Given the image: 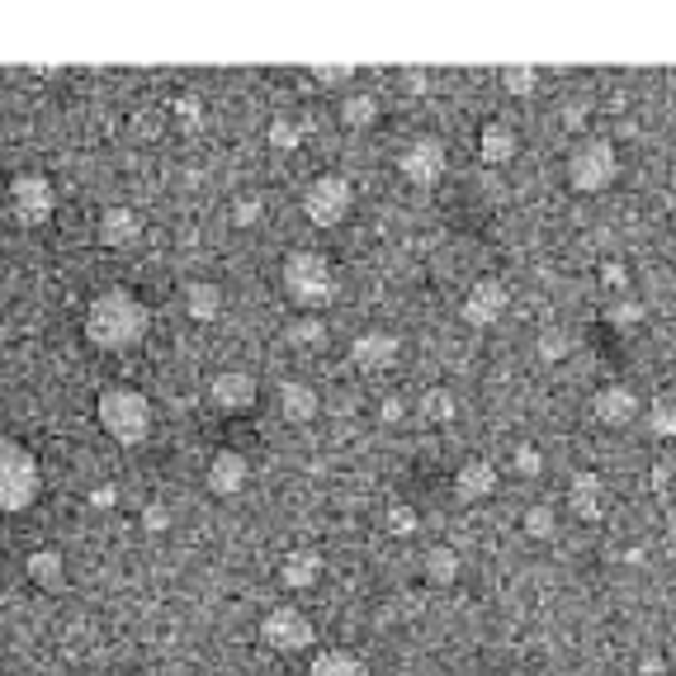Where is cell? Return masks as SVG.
I'll return each mask as SVG.
<instances>
[{
  "instance_id": "cell-1",
  "label": "cell",
  "mask_w": 676,
  "mask_h": 676,
  "mask_svg": "<svg viewBox=\"0 0 676 676\" xmlns=\"http://www.w3.org/2000/svg\"><path fill=\"white\" fill-rule=\"evenodd\" d=\"M147 327H152V312L133 289H105L85 308V336L99 351H133L147 336Z\"/></svg>"
},
{
  "instance_id": "cell-2",
  "label": "cell",
  "mask_w": 676,
  "mask_h": 676,
  "mask_svg": "<svg viewBox=\"0 0 676 676\" xmlns=\"http://www.w3.org/2000/svg\"><path fill=\"white\" fill-rule=\"evenodd\" d=\"M95 416L105 436H114L119 444H142L152 436V402L138 388H105L95 402Z\"/></svg>"
},
{
  "instance_id": "cell-3",
  "label": "cell",
  "mask_w": 676,
  "mask_h": 676,
  "mask_svg": "<svg viewBox=\"0 0 676 676\" xmlns=\"http://www.w3.org/2000/svg\"><path fill=\"white\" fill-rule=\"evenodd\" d=\"M284 289L298 308H327L336 298V275L322 251H289L284 256Z\"/></svg>"
},
{
  "instance_id": "cell-4",
  "label": "cell",
  "mask_w": 676,
  "mask_h": 676,
  "mask_svg": "<svg viewBox=\"0 0 676 676\" xmlns=\"http://www.w3.org/2000/svg\"><path fill=\"white\" fill-rule=\"evenodd\" d=\"M38 487H43V473H38L34 450L20 440H0V511L34 507Z\"/></svg>"
},
{
  "instance_id": "cell-5",
  "label": "cell",
  "mask_w": 676,
  "mask_h": 676,
  "mask_svg": "<svg viewBox=\"0 0 676 676\" xmlns=\"http://www.w3.org/2000/svg\"><path fill=\"white\" fill-rule=\"evenodd\" d=\"M615 176H620V152H615L610 138H582L578 147H572V156H568V185L578 194L606 190V185H615Z\"/></svg>"
},
{
  "instance_id": "cell-6",
  "label": "cell",
  "mask_w": 676,
  "mask_h": 676,
  "mask_svg": "<svg viewBox=\"0 0 676 676\" xmlns=\"http://www.w3.org/2000/svg\"><path fill=\"white\" fill-rule=\"evenodd\" d=\"M351 204H355V190H351V180L345 176H318L304 190V213H308V223H318V227L345 223Z\"/></svg>"
},
{
  "instance_id": "cell-7",
  "label": "cell",
  "mask_w": 676,
  "mask_h": 676,
  "mask_svg": "<svg viewBox=\"0 0 676 676\" xmlns=\"http://www.w3.org/2000/svg\"><path fill=\"white\" fill-rule=\"evenodd\" d=\"M444 166H450V152H444V142L440 138H412L407 147L398 152V170L407 176V185H422V190H430L440 176H444Z\"/></svg>"
},
{
  "instance_id": "cell-8",
  "label": "cell",
  "mask_w": 676,
  "mask_h": 676,
  "mask_svg": "<svg viewBox=\"0 0 676 676\" xmlns=\"http://www.w3.org/2000/svg\"><path fill=\"white\" fill-rule=\"evenodd\" d=\"M261 639L275 653H304L318 635H312V620L298 606H275V610H265V620H261Z\"/></svg>"
},
{
  "instance_id": "cell-9",
  "label": "cell",
  "mask_w": 676,
  "mask_h": 676,
  "mask_svg": "<svg viewBox=\"0 0 676 676\" xmlns=\"http://www.w3.org/2000/svg\"><path fill=\"white\" fill-rule=\"evenodd\" d=\"M52 209H57V194H52V185L43 180V176H14V180H10V213H14V218H20L24 227L48 223Z\"/></svg>"
},
{
  "instance_id": "cell-10",
  "label": "cell",
  "mask_w": 676,
  "mask_h": 676,
  "mask_svg": "<svg viewBox=\"0 0 676 676\" xmlns=\"http://www.w3.org/2000/svg\"><path fill=\"white\" fill-rule=\"evenodd\" d=\"M209 398L218 412H251L256 398H261V388H256V379L247 369H218L209 379Z\"/></svg>"
},
{
  "instance_id": "cell-11",
  "label": "cell",
  "mask_w": 676,
  "mask_h": 676,
  "mask_svg": "<svg viewBox=\"0 0 676 676\" xmlns=\"http://www.w3.org/2000/svg\"><path fill=\"white\" fill-rule=\"evenodd\" d=\"M507 308H511L507 284L501 280H478L469 289V298H464V322L469 327H497L501 318H507Z\"/></svg>"
},
{
  "instance_id": "cell-12",
  "label": "cell",
  "mask_w": 676,
  "mask_h": 676,
  "mask_svg": "<svg viewBox=\"0 0 676 676\" xmlns=\"http://www.w3.org/2000/svg\"><path fill=\"white\" fill-rule=\"evenodd\" d=\"M639 412H643V402L635 388H625V383H606V388H596V398H592V416L601 426H629Z\"/></svg>"
},
{
  "instance_id": "cell-13",
  "label": "cell",
  "mask_w": 676,
  "mask_h": 676,
  "mask_svg": "<svg viewBox=\"0 0 676 676\" xmlns=\"http://www.w3.org/2000/svg\"><path fill=\"white\" fill-rule=\"evenodd\" d=\"M251 478V464H247V454H237V450H218L209 459V493H218V497H237L241 487H247Z\"/></svg>"
},
{
  "instance_id": "cell-14",
  "label": "cell",
  "mask_w": 676,
  "mask_h": 676,
  "mask_svg": "<svg viewBox=\"0 0 676 676\" xmlns=\"http://www.w3.org/2000/svg\"><path fill=\"white\" fill-rule=\"evenodd\" d=\"M402 355V341L393 336V332H359L355 341H351V359L359 369H388L393 359Z\"/></svg>"
},
{
  "instance_id": "cell-15",
  "label": "cell",
  "mask_w": 676,
  "mask_h": 676,
  "mask_svg": "<svg viewBox=\"0 0 676 676\" xmlns=\"http://www.w3.org/2000/svg\"><path fill=\"white\" fill-rule=\"evenodd\" d=\"M454 493L464 501H483L497 493V464H487V459H464L454 473Z\"/></svg>"
},
{
  "instance_id": "cell-16",
  "label": "cell",
  "mask_w": 676,
  "mask_h": 676,
  "mask_svg": "<svg viewBox=\"0 0 676 676\" xmlns=\"http://www.w3.org/2000/svg\"><path fill=\"white\" fill-rule=\"evenodd\" d=\"M515 152H521V138H515L511 123H483V133H478L483 166H507Z\"/></svg>"
},
{
  "instance_id": "cell-17",
  "label": "cell",
  "mask_w": 676,
  "mask_h": 676,
  "mask_svg": "<svg viewBox=\"0 0 676 676\" xmlns=\"http://www.w3.org/2000/svg\"><path fill=\"white\" fill-rule=\"evenodd\" d=\"M138 237H142V218L133 209L114 204V209L99 213V241H105V247H133Z\"/></svg>"
},
{
  "instance_id": "cell-18",
  "label": "cell",
  "mask_w": 676,
  "mask_h": 676,
  "mask_svg": "<svg viewBox=\"0 0 676 676\" xmlns=\"http://www.w3.org/2000/svg\"><path fill=\"white\" fill-rule=\"evenodd\" d=\"M568 501L582 521H596V515L606 511V483H601L596 473H578V478L568 483Z\"/></svg>"
},
{
  "instance_id": "cell-19",
  "label": "cell",
  "mask_w": 676,
  "mask_h": 676,
  "mask_svg": "<svg viewBox=\"0 0 676 676\" xmlns=\"http://www.w3.org/2000/svg\"><path fill=\"white\" fill-rule=\"evenodd\" d=\"M318 578H322V558L312 554V549H294V554L280 564V582L294 586V592H308V586L318 582Z\"/></svg>"
},
{
  "instance_id": "cell-20",
  "label": "cell",
  "mask_w": 676,
  "mask_h": 676,
  "mask_svg": "<svg viewBox=\"0 0 676 676\" xmlns=\"http://www.w3.org/2000/svg\"><path fill=\"white\" fill-rule=\"evenodd\" d=\"M185 312H190L194 322H213L223 312V289L209 280H190L185 284Z\"/></svg>"
},
{
  "instance_id": "cell-21",
  "label": "cell",
  "mask_w": 676,
  "mask_h": 676,
  "mask_svg": "<svg viewBox=\"0 0 676 676\" xmlns=\"http://www.w3.org/2000/svg\"><path fill=\"white\" fill-rule=\"evenodd\" d=\"M28 582L43 586V592H57L67 582V558L57 549H34L28 554Z\"/></svg>"
},
{
  "instance_id": "cell-22",
  "label": "cell",
  "mask_w": 676,
  "mask_h": 676,
  "mask_svg": "<svg viewBox=\"0 0 676 676\" xmlns=\"http://www.w3.org/2000/svg\"><path fill=\"white\" fill-rule=\"evenodd\" d=\"M280 407H284V416H289V422H312V416H318V393H312L308 383H284L280 388Z\"/></svg>"
},
{
  "instance_id": "cell-23",
  "label": "cell",
  "mask_w": 676,
  "mask_h": 676,
  "mask_svg": "<svg viewBox=\"0 0 676 676\" xmlns=\"http://www.w3.org/2000/svg\"><path fill=\"white\" fill-rule=\"evenodd\" d=\"M312 676H369V667L359 663L355 653L332 649V653H318V657H312Z\"/></svg>"
},
{
  "instance_id": "cell-24",
  "label": "cell",
  "mask_w": 676,
  "mask_h": 676,
  "mask_svg": "<svg viewBox=\"0 0 676 676\" xmlns=\"http://www.w3.org/2000/svg\"><path fill=\"white\" fill-rule=\"evenodd\" d=\"M422 416L430 426L454 422V393H450V388H426V393H422Z\"/></svg>"
},
{
  "instance_id": "cell-25",
  "label": "cell",
  "mask_w": 676,
  "mask_h": 676,
  "mask_svg": "<svg viewBox=\"0 0 676 676\" xmlns=\"http://www.w3.org/2000/svg\"><path fill=\"white\" fill-rule=\"evenodd\" d=\"M373 119H379V99H373V95H345V105H341V123H351V128H369Z\"/></svg>"
},
{
  "instance_id": "cell-26",
  "label": "cell",
  "mask_w": 676,
  "mask_h": 676,
  "mask_svg": "<svg viewBox=\"0 0 676 676\" xmlns=\"http://www.w3.org/2000/svg\"><path fill=\"white\" fill-rule=\"evenodd\" d=\"M426 578L436 586H450L459 578V554L454 549H430L426 554Z\"/></svg>"
},
{
  "instance_id": "cell-27",
  "label": "cell",
  "mask_w": 676,
  "mask_h": 676,
  "mask_svg": "<svg viewBox=\"0 0 676 676\" xmlns=\"http://www.w3.org/2000/svg\"><path fill=\"white\" fill-rule=\"evenodd\" d=\"M643 416H649V430H653V436H663V440H676V402L657 398V402H653V407L643 412Z\"/></svg>"
},
{
  "instance_id": "cell-28",
  "label": "cell",
  "mask_w": 676,
  "mask_h": 676,
  "mask_svg": "<svg viewBox=\"0 0 676 676\" xmlns=\"http://www.w3.org/2000/svg\"><path fill=\"white\" fill-rule=\"evenodd\" d=\"M521 525H525V535H530V539H549V535H554V525H558V515H554V507H544V501H539V507H530V511H525V521H521Z\"/></svg>"
},
{
  "instance_id": "cell-29",
  "label": "cell",
  "mask_w": 676,
  "mask_h": 676,
  "mask_svg": "<svg viewBox=\"0 0 676 676\" xmlns=\"http://www.w3.org/2000/svg\"><path fill=\"white\" fill-rule=\"evenodd\" d=\"M289 341L304 345V351H318V345L327 341V327H322L318 318H298V322L289 327Z\"/></svg>"
},
{
  "instance_id": "cell-30",
  "label": "cell",
  "mask_w": 676,
  "mask_h": 676,
  "mask_svg": "<svg viewBox=\"0 0 676 676\" xmlns=\"http://www.w3.org/2000/svg\"><path fill=\"white\" fill-rule=\"evenodd\" d=\"M501 85H507L511 95H535L539 71L535 67H507V71H501Z\"/></svg>"
},
{
  "instance_id": "cell-31",
  "label": "cell",
  "mask_w": 676,
  "mask_h": 676,
  "mask_svg": "<svg viewBox=\"0 0 676 676\" xmlns=\"http://www.w3.org/2000/svg\"><path fill=\"white\" fill-rule=\"evenodd\" d=\"M572 345H578V341H572V332H558V327H554V332L539 336V355H544V359H568Z\"/></svg>"
},
{
  "instance_id": "cell-32",
  "label": "cell",
  "mask_w": 676,
  "mask_h": 676,
  "mask_svg": "<svg viewBox=\"0 0 676 676\" xmlns=\"http://www.w3.org/2000/svg\"><path fill=\"white\" fill-rule=\"evenodd\" d=\"M298 138H304V133H298V123H294V119H275V123H270V147L294 152V147H298Z\"/></svg>"
},
{
  "instance_id": "cell-33",
  "label": "cell",
  "mask_w": 676,
  "mask_h": 676,
  "mask_svg": "<svg viewBox=\"0 0 676 676\" xmlns=\"http://www.w3.org/2000/svg\"><path fill=\"white\" fill-rule=\"evenodd\" d=\"M511 464H515V473H521V478H539V469H544V454L535 450V444H521V450L511 454Z\"/></svg>"
},
{
  "instance_id": "cell-34",
  "label": "cell",
  "mask_w": 676,
  "mask_h": 676,
  "mask_svg": "<svg viewBox=\"0 0 676 676\" xmlns=\"http://www.w3.org/2000/svg\"><path fill=\"white\" fill-rule=\"evenodd\" d=\"M265 218V204H261V199H237V204H233V223L237 227H256V223H261Z\"/></svg>"
},
{
  "instance_id": "cell-35",
  "label": "cell",
  "mask_w": 676,
  "mask_h": 676,
  "mask_svg": "<svg viewBox=\"0 0 676 676\" xmlns=\"http://www.w3.org/2000/svg\"><path fill=\"white\" fill-rule=\"evenodd\" d=\"M610 322L615 327H639L643 322V304H639V298H620V304L610 308Z\"/></svg>"
},
{
  "instance_id": "cell-36",
  "label": "cell",
  "mask_w": 676,
  "mask_h": 676,
  "mask_svg": "<svg viewBox=\"0 0 676 676\" xmlns=\"http://www.w3.org/2000/svg\"><path fill=\"white\" fill-rule=\"evenodd\" d=\"M142 525H147L152 535H166V530H170V511L162 507V501H152V507H142Z\"/></svg>"
},
{
  "instance_id": "cell-37",
  "label": "cell",
  "mask_w": 676,
  "mask_h": 676,
  "mask_svg": "<svg viewBox=\"0 0 676 676\" xmlns=\"http://www.w3.org/2000/svg\"><path fill=\"white\" fill-rule=\"evenodd\" d=\"M388 530H393V535H412V530H416V511L412 507H393V511H388Z\"/></svg>"
},
{
  "instance_id": "cell-38",
  "label": "cell",
  "mask_w": 676,
  "mask_h": 676,
  "mask_svg": "<svg viewBox=\"0 0 676 676\" xmlns=\"http://www.w3.org/2000/svg\"><path fill=\"white\" fill-rule=\"evenodd\" d=\"M312 71V81H322V85H345L355 76V67H308Z\"/></svg>"
},
{
  "instance_id": "cell-39",
  "label": "cell",
  "mask_w": 676,
  "mask_h": 676,
  "mask_svg": "<svg viewBox=\"0 0 676 676\" xmlns=\"http://www.w3.org/2000/svg\"><path fill=\"white\" fill-rule=\"evenodd\" d=\"M601 280H606V284H610V289H625V284H629V270H625L620 261H610L606 270H601Z\"/></svg>"
},
{
  "instance_id": "cell-40",
  "label": "cell",
  "mask_w": 676,
  "mask_h": 676,
  "mask_svg": "<svg viewBox=\"0 0 676 676\" xmlns=\"http://www.w3.org/2000/svg\"><path fill=\"white\" fill-rule=\"evenodd\" d=\"M379 416H383V422H388V426H398V422H402V416H407V412H402V398H383V407H379Z\"/></svg>"
},
{
  "instance_id": "cell-41",
  "label": "cell",
  "mask_w": 676,
  "mask_h": 676,
  "mask_svg": "<svg viewBox=\"0 0 676 676\" xmlns=\"http://www.w3.org/2000/svg\"><path fill=\"white\" fill-rule=\"evenodd\" d=\"M176 114L185 123H199V99L194 95H185V99H176Z\"/></svg>"
},
{
  "instance_id": "cell-42",
  "label": "cell",
  "mask_w": 676,
  "mask_h": 676,
  "mask_svg": "<svg viewBox=\"0 0 676 676\" xmlns=\"http://www.w3.org/2000/svg\"><path fill=\"white\" fill-rule=\"evenodd\" d=\"M564 123H568V128H582V123H586V109H582V105H564Z\"/></svg>"
},
{
  "instance_id": "cell-43",
  "label": "cell",
  "mask_w": 676,
  "mask_h": 676,
  "mask_svg": "<svg viewBox=\"0 0 676 676\" xmlns=\"http://www.w3.org/2000/svg\"><path fill=\"white\" fill-rule=\"evenodd\" d=\"M91 501H95V507H109V501H114V487H99V493H95Z\"/></svg>"
},
{
  "instance_id": "cell-44",
  "label": "cell",
  "mask_w": 676,
  "mask_h": 676,
  "mask_svg": "<svg viewBox=\"0 0 676 676\" xmlns=\"http://www.w3.org/2000/svg\"><path fill=\"white\" fill-rule=\"evenodd\" d=\"M398 676H422V672H398Z\"/></svg>"
}]
</instances>
